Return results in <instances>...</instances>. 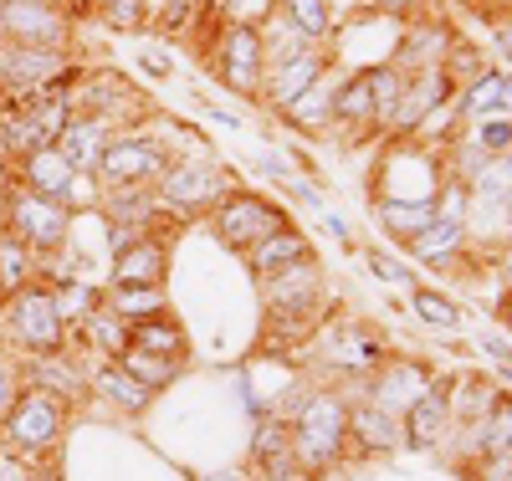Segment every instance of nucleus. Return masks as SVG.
<instances>
[{"label":"nucleus","instance_id":"1","mask_svg":"<svg viewBox=\"0 0 512 481\" xmlns=\"http://www.w3.org/2000/svg\"><path fill=\"white\" fill-rule=\"evenodd\" d=\"M6 226L21 246L31 251H52L67 241V226H72V210L62 200H47V195H36V190H11L6 195Z\"/></svg>","mask_w":512,"mask_h":481},{"label":"nucleus","instance_id":"2","mask_svg":"<svg viewBox=\"0 0 512 481\" xmlns=\"http://www.w3.org/2000/svg\"><path fill=\"white\" fill-rule=\"evenodd\" d=\"M62 435V405L52 389H26V395L6 410V446L11 456H41L52 451Z\"/></svg>","mask_w":512,"mask_h":481},{"label":"nucleus","instance_id":"3","mask_svg":"<svg viewBox=\"0 0 512 481\" xmlns=\"http://www.w3.org/2000/svg\"><path fill=\"white\" fill-rule=\"evenodd\" d=\"M0 36L11 47L62 52L67 47V16L52 0H0Z\"/></svg>","mask_w":512,"mask_h":481},{"label":"nucleus","instance_id":"4","mask_svg":"<svg viewBox=\"0 0 512 481\" xmlns=\"http://www.w3.org/2000/svg\"><path fill=\"white\" fill-rule=\"evenodd\" d=\"M344 435H349V410L338 405L333 395H318L303 405L297 415V430H292V461H308V466H323L344 451Z\"/></svg>","mask_w":512,"mask_h":481},{"label":"nucleus","instance_id":"5","mask_svg":"<svg viewBox=\"0 0 512 481\" xmlns=\"http://www.w3.org/2000/svg\"><path fill=\"white\" fill-rule=\"evenodd\" d=\"M21 190H36L62 205H93V174H77L57 149H36L21 159Z\"/></svg>","mask_w":512,"mask_h":481},{"label":"nucleus","instance_id":"6","mask_svg":"<svg viewBox=\"0 0 512 481\" xmlns=\"http://www.w3.org/2000/svg\"><path fill=\"white\" fill-rule=\"evenodd\" d=\"M226 195H231V174L216 169V164H200V159L164 169V185H159V200H164L169 210H185V215L216 205V200H226Z\"/></svg>","mask_w":512,"mask_h":481},{"label":"nucleus","instance_id":"7","mask_svg":"<svg viewBox=\"0 0 512 481\" xmlns=\"http://www.w3.org/2000/svg\"><path fill=\"white\" fill-rule=\"evenodd\" d=\"M169 169V154H164V144H154V139H113L108 149H103V159H98V180L103 185H113V190H123V185H144V180H159V174Z\"/></svg>","mask_w":512,"mask_h":481},{"label":"nucleus","instance_id":"8","mask_svg":"<svg viewBox=\"0 0 512 481\" xmlns=\"http://www.w3.org/2000/svg\"><path fill=\"white\" fill-rule=\"evenodd\" d=\"M282 226H287L282 210H277L272 200H262V195H231V200L216 210V231H221V241L236 246V251H251L256 241H267V236L282 231Z\"/></svg>","mask_w":512,"mask_h":481},{"label":"nucleus","instance_id":"9","mask_svg":"<svg viewBox=\"0 0 512 481\" xmlns=\"http://www.w3.org/2000/svg\"><path fill=\"white\" fill-rule=\"evenodd\" d=\"M11 328L26 348H36V354H52V348L62 343L67 323L57 313V297L41 292V287H21L16 302H11Z\"/></svg>","mask_w":512,"mask_h":481},{"label":"nucleus","instance_id":"10","mask_svg":"<svg viewBox=\"0 0 512 481\" xmlns=\"http://www.w3.org/2000/svg\"><path fill=\"white\" fill-rule=\"evenodd\" d=\"M262 67H267L262 31L246 26V21H236V26L226 31V41H221V77H226V87L251 98L256 87H262Z\"/></svg>","mask_w":512,"mask_h":481},{"label":"nucleus","instance_id":"11","mask_svg":"<svg viewBox=\"0 0 512 481\" xmlns=\"http://www.w3.org/2000/svg\"><path fill=\"white\" fill-rule=\"evenodd\" d=\"M446 200H436V215H431V226H425L420 236H410V251L420 261H451L466 241V210H461V190H441Z\"/></svg>","mask_w":512,"mask_h":481},{"label":"nucleus","instance_id":"12","mask_svg":"<svg viewBox=\"0 0 512 481\" xmlns=\"http://www.w3.org/2000/svg\"><path fill=\"white\" fill-rule=\"evenodd\" d=\"M113 144V128H108V118H72L62 134H57V154L77 169V174H93L98 169V159H103V149Z\"/></svg>","mask_w":512,"mask_h":481},{"label":"nucleus","instance_id":"13","mask_svg":"<svg viewBox=\"0 0 512 481\" xmlns=\"http://www.w3.org/2000/svg\"><path fill=\"white\" fill-rule=\"evenodd\" d=\"M446 93H451V72H446V67H420V72H415V82L400 93V103H395L390 123H395V128H420V123H425V113L441 108V98H446Z\"/></svg>","mask_w":512,"mask_h":481},{"label":"nucleus","instance_id":"14","mask_svg":"<svg viewBox=\"0 0 512 481\" xmlns=\"http://www.w3.org/2000/svg\"><path fill=\"white\" fill-rule=\"evenodd\" d=\"M313 287H318V261H313V256L292 261V267H282V272H267V302H272V308H277L282 318L308 313Z\"/></svg>","mask_w":512,"mask_h":481},{"label":"nucleus","instance_id":"15","mask_svg":"<svg viewBox=\"0 0 512 481\" xmlns=\"http://www.w3.org/2000/svg\"><path fill=\"white\" fill-rule=\"evenodd\" d=\"M164 267H169L164 246H159V241L134 236V241H128V246L113 256V282H118V287H159Z\"/></svg>","mask_w":512,"mask_h":481},{"label":"nucleus","instance_id":"16","mask_svg":"<svg viewBox=\"0 0 512 481\" xmlns=\"http://www.w3.org/2000/svg\"><path fill=\"white\" fill-rule=\"evenodd\" d=\"M323 52H292V57H282L277 62V72H272V82H267V93H272V103H297V98H303L308 93V87H318L323 82Z\"/></svg>","mask_w":512,"mask_h":481},{"label":"nucleus","instance_id":"17","mask_svg":"<svg viewBox=\"0 0 512 481\" xmlns=\"http://www.w3.org/2000/svg\"><path fill=\"white\" fill-rule=\"evenodd\" d=\"M451 420V400H446V384H425L420 395L410 400V415H405V430H410V441L415 446H431L441 425Z\"/></svg>","mask_w":512,"mask_h":481},{"label":"nucleus","instance_id":"18","mask_svg":"<svg viewBox=\"0 0 512 481\" xmlns=\"http://www.w3.org/2000/svg\"><path fill=\"white\" fill-rule=\"evenodd\" d=\"M303 256H313V251H308V236H297L292 226H282V231H272L267 241L251 246V267H256V272H282V267H292V261H303Z\"/></svg>","mask_w":512,"mask_h":481},{"label":"nucleus","instance_id":"19","mask_svg":"<svg viewBox=\"0 0 512 481\" xmlns=\"http://www.w3.org/2000/svg\"><path fill=\"white\" fill-rule=\"evenodd\" d=\"M425 384H431V379H425V369H415V364H390V374L379 379V395H374V400H379V410L395 415V410H405V405L420 395Z\"/></svg>","mask_w":512,"mask_h":481},{"label":"nucleus","instance_id":"20","mask_svg":"<svg viewBox=\"0 0 512 481\" xmlns=\"http://www.w3.org/2000/svg\"><path fill=\"white\" fill-rule=\"evenodd\" d=\"M374 215H379V221L390 226V231H400V236L410 241V236H420L425 226H431L436 200H379V205H374Z\"/></svg>","mask_w":512,"mask_h":481},{"label":"nucleus","instance_id":"21","mask_svg":"<svg viewBox=\"0 0 512 481\" xmlns=\"http://www.w3.org/2000/svg\"><path fill=\"white\" fill-rule=\"evenodd\" d=\"M118 369H128L144 389H159V384H169L180 374V359H164V354H149V348H134L128 343L123 354H118Z\"/></svg>","mask_w":512,"mask_h":481},{"label":"nucleus","instance_id":"22","mask_svg":"<svg viewBox=\"0 0 512 481\" xmlns=\"http://www.w3.org/2000/svg\"><path fill=\"white\" fill-rule=\"evenodd\" d=\"M128 343L134 348H149V354H164V359H180L185 354V333L164 318H144V323H128Z\"/></svg>","mask_w":512,"mask_h":481},{"label":"nucleus","instance_id":"23","mask_svg":"<svg viewBox=\"0 0 512 481\" xmlns=\"http://www.w3.org/2000/svg\"><path fill=\"white\" fill-rule=\"evenodd\" d=\"M333 118H344V123H364V118H379V108H374V82H369V72H359V77H349L344 87L333 93Z\"/></svg>","mask_w":512,"mask_h":481},{"label":"nucleus","instance_id":"24","mask_svg":"<svg viewBox=\"0 0 512 481\" xmlns=\"http://www.w3.org/2000/svg\"><path fill=\"white\" fill-rule=\"evenodd\" d=\"M31 277H36L31 246H21L6 231V236H0V292H21V287H31Z\"/></svg>","mask_w":512,"mask_h":481},{"label":"nucleus","instance_id":"25","mask_svg":"<svg viewBox=\"0 0 512 481\" xmlns=\"http://www.w3.org/2000/svg\"><path fill=\"white\" fill-rule=\"evenodd\" d=\"M113 313H118L123 323L159 318V313H164V292H159V287H118V292H113Z\"/></svg>","mask_w":512,"mask_h":481},{"label":"nucleus","instance_id":"26","mask_svg":"<svg viewBox=\"0 0 512 481\" xmlns=\"http://www.w3.org/2000/svg\"><path fill=\"white\" fill-rule=\"evenodd\" d=\"M349 425H354L359 441H364V446H374V451L395 446V415H390V410L364 405V410H354V415H349Z\"/></svg>","mask_w":512,"mask_h":481},{"label":"nucleus","instance_id":"27","mask_svg":"<svg viewBox=\"0 0 512 481\" xmlns=\"http://www.w3.org/2000/svg\"><path fill=\"white\" fill-rule=\"evenodd\" d=\"M98 389H103L108 400H118L123 410H144V405H149V395H154V389H144L134 374H128V369H118V364L98 374Z\"/></svg>","mask_w":512,"mask_h":481},{"label":"nucleus","instance_id":"28","mask_svg":"<svg viewBox=\"0 0 512 481\" xmlns=\"http://www.w3.org/2000/svg\"><path fill=\"white\" fill-rule=\"evenodd\" d=\"M287 21H292V31L303 36L308 47L328 36V6L323 0H287Z\"/></svg>","mask_w":512,"mask_h":481},{"label":"nucleus","instance_id":"29","mask_svg":"<svg viewBox=\"0 0 512 481\" xmlns=\"http://www.w3.org/2000/svg\"><path fill=\"white\" fill-rule=\"evenodd\" d=\"M497 98H502V72H482L472 87H466V118L472 123H482V118H492L497 113Z\"/></svg>","mask_w":512,"mask_h":481},{"label":"nucleus","instance_id":"30","mask_svg":"<svg viewBox=\"0 0 512 481\" xmlns=\"http://www.w3.org/2000/svg\"><path fill=\"white\" fill-rule=\"evenodd\" d=\"M256 461H272V471L292 466V441H287V430L277 420H267L262 430H256Z\"/></svg>","mask_w":512,"mask_h":481},{"label":"nucleus","instance_id":"31","mask_svg":"<svg viewBox=\"0 0 512 481\" xmlns=\"http://www.w3.org/2000/svg\"><path fill=\"white\" fill-rule=\"evenodd\" d=\"M52 297H57L62 323H72L77 313H82V318H93V313H98V292H93V287H82V282H67V287L52 292Z\"/></svg>","mask_w":512,"mask_h":481},{"label":"nucleus","instance_id":"32","mask_svg":"<svg viewBox=\"0 0 512 481\" xmlns=\"http://www.w3.org/2000/svg\"><path fill=\"white\" fill-rule=\"evenodd\" d=\"M292 118L303 123V128H318V123H328V118H333V93H323V87H308V93L292 103Z\"/></svg>","mask_w":512,"mask_h":481},{"label":"nucleus","instance_id":"33","mask_svg":"<svg viewBox=\"0 0 512 481\" xmlns=\"http://www.w3.org/2000/svg\"><path fill=\"white\" fill-rule=\"evenodd\" d=\"M108 215H113V221H134V226H144V221H149V195H139L134 185H123L118 195H108Z\"/></svg>","mask_w":512,"mask_h":481},{"label":"nucleus","instance_id":"34","mask_svg":"<svg viewBox=\"0 0 512 481\" xmlns=\"http://www.w3.org/2000/svg\"><path fill=\"white\" fill-rule=\"evenodd\" d=\"M88 333H93V343L113 348V354H123V348H128V323H123V318H108L103 308L88 318Z\"/></svg>","mask_w":512,"mask_h":481},{"label":"nucleus","instance_id":"35","mask_svg":"<svg viewBox=\"0 0 512 481\" xmlns=\"http://www.w3.org/2000/svg\"><path fill=\"white\" fill-rule=\"evenodd\" d=\"M415 313L425 318V323H436V328H456V302H446L441 292H415Z\"/></svg>","mask_w":512,"mask_h":481},{"label":"nucleus","instance_id":"36","mask_svg":"<svg viewBox=\"0 0 512 481\" xmlns=\"http://www.w3.org/2000/svg\"><path fill=\"white\" fill-rule=\"evenodd\" d=\"M487 446L497 456H512V405H492V425H487Z\"/></svg>","mask_w":512,"mask_h":481},{"label":"nucleus","instance_id":"37","mask_svg":"<svg viewBox=\"0 0 512 481\" xmlns=\"http://www.w3.org/2000/svg\"><path fill=\"white\" fill-rule=\"evenodd\" d=\"M103 21H113L118 31L144 26V0H103Z\"/></svg>","mask_w":512,"mask_h":481},{"label":"nucleus","instance_id":"38","mask_svg":"<svg viewBox=\"0 0 512 481\" xmlns=\"http://www.w3.org/2000/svg\"><path fill=\"white\" fill-rule=\"evenodd\" d=\"M36 374L47 379L52 389H62L67 400H77V395H82V379H77V374H72L67 364H52V359H41V364H36Z\"/></svg>","mask_w":512,"mask_h":481},{"label":"nucleus","instance_id":"39","mask_svg":"<svg viewBox=\"0 0 512 481\" xmlns=\"http://www.w3.org/2000/svg\"><path fill=\"white\" fill-rule=\"evenodd\" d=\"M139 62L149 67V77H169V52L159 47V41H144V47H139Z\"/></svg>","mask_w":512,"mask_h":481},{"label":"nucleus","instance_id":"40","mask_svg":"<svg viewBox=\"0 0 512 481\" xmlns=\"http://www.w3.org/2000/svg\"><path fill=\"white\" fill-rule=\"evenodd\" d=\"M369 267H374V277H384V282H405V277H410L400 261H390L384 251H369Z\"/></svg>","mask_w":512,"mask_h":481},{"label":"nucleus","instance_id":"41","mask_svg":"<svg viewBox=\"0 0 512 481\" xmlns=\"http://www.w3.org/2000/svg\"><path fill=\"white\" fill-rule=\"evenodd\" d=\"M16 405V379H11V369L0 364V410H11Z\"/></svg>","mask_w":512,"mask_h":481},{"label":"nucleus","instance_id":"42","mask_svg":"<svg viewBox=\"0 0 512 481\" xmlns=\"http://www.w3.org/2000/svg\"><path fill=\"white\" fill-rule=\"evenodd\" d=\"M482 348H487V354H492V359H502V364H512V348H507V343H502L497 333H482Z\"/></svg>","mask_w":512,"mask_h":481},{"label":"nucleus","instance_id":"43","mask_svg":"<svg viewBox=\"0 0 512 481\" xmlns=\"http://www.w3.org/2000/svg\"><path fill=\"white\" fill-rule=\"evenodd\" d=\"M0 481H26V471H16V456H0Z\"/></svg>","mask_w":512,"mask_h":481},{"label":"nucleus","instance_id":"44","mask_svg":"<svg viewBox=\"0 0 512 481\" xmlns=\"http://www.w3.org/2000/svg\"><path fill=\"white\" fill-rule=\"evenodd\" d=\"M497 113H512V72H502V98H497Z\"/></svg>","mask_w":512,"mask_h":481},{"label":"nucleus","instance_id":"45","mask_svg":"<svg viewBox=\"0 0 512 481\" xmlns=\"http://www.w3.org/2000/svg\"><path fill=\"white\" fill-rule=\"evenodd\" d=\"M497 52L512 62V26H507V31H497Z\"/></svg>","mask_w":512,"mask_h":481},{"label":"nucleus","instance_id":"46","mask_svg":"<svg viewBox=\"0 0 512 481\" xmlns=\"http://www.w3.org/2000/svg\"><path fill=\"white\" fill-rule=\"evenodd\" d=\"M272 481H313V476H303V471H292V466H287V471H272Z\"/></svg>","mask_w":512,"mask_h":481},{"label":"nucleus","instance_id":"47","mask_svg":"<svg viewBox=\"0 0 512 481\" xmlns=\"http://www.w3.org/2000/svg\"><path fill=\"white\" fill-rule=\"evenodd\" d=\"M379 6H384V11H410L415 0H379Z\"/></svg>","mask_w":512,"mask_h":481},{"label":"nucleus","instance_id":"48","mask_svg":"<svg viewBox=\"0 0 512 481\" xmlns=\"http://www.w3.org/2000/svg\"><path fill=\"white\" fill-rule=\"evenodd\" d=\"M210 481H241V476H210Z\"/></svg>","mask_w":512,"mask_h":481},{"label":"nucleus","instance_id":"49","mask_svg":"<svg viewBox=\"0 0 512 481\" xmlns=\"http://www.w3.org/2000/svg\"><path fill=\"white\" fill-rule=\"evenodd\" d=\"M507 282H512V256H507Z\"/></svg>","mask_w":512,"mask_h":481}]
</instances>
